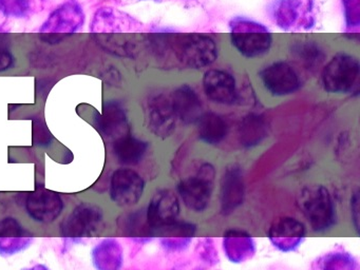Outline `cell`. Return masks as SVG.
I'll list each match as a JSON object with an SVG mask.
<instances>
[{
  "label": "cell",
  "instance_id": "1",
  "mask_svg": "<svg viewBox=\"0 0 360 270\" xmlns=\"http://www.w3.org/2000/svg\"><path fill=\"white\" fill-rule=\"evenodd\" d=\"M151 46L158 59L181 69H202L218 57L216 41L205 34H158L151 37Z\"/></svg>",
  "mask_w": 360,
  "mask_h": 270
},
{
  "label": "cell",
  "instance_id": "2",
  "mask_svg": "<svg viewBox=\"0 0 360 270\" xmlns=\"http://www.w3.org/2000/svg\"><path fill=\"white\" fill-rule=\"evenodd\" d=\"M104 225L105 212L102 207L94 202H79L60 223L64 249L94 238L104 229Z\"/></svg>",
  "mask_w": 360,
  "mask_h": 270
},
{
  "label": "cell",
  "instance_id": "3",
  "mask_svg": "<svg viewBox=\"0 0 360 270\" xmlns=\"http://www.w3.org/2000/svg\"><path fill=\"white\" fill-rule=\"evenodd\" d=\"M299 206L311 230L316 233H326L336 225V204L326 186L316 185L304 188L300 194Z\"/></svg>",
  "mask_w": 360,
  "mask_h": 270
},
{
  "label": "cell",
  "instance_id": "4",
  "mask_svg": "<svg viewBox=\"0 0 360 270\" xmlns=\"http://www.w3.org/2000/svg\"><path fill=\"white\" fill-rule=\"evenodd\" d=\"M217 171L210 162H202L193 175L179 183V198L193 212H204L210 207L214 190Z\"/></svg>",
  "mask_w": 360,
  "mask_h": 270
},
{
  "label": "cell",
  "instance_id": "5",
  "mask_svg": "<svg viewBox=\"0 0 360 270\" xmlns=\"http://www.w3.org/2000/svg\"><path fill=\"white\" fill-rule=\"evenodd\" d=\"M231 44L246 58L266 54L273 44L271 32L262 23L237 17L229 22Z\"/></svg>",
  "mask_w": 360,
  "mask_h": 270
},
{
  "label": "cell",
  "instance_id": "6",
  "mask_svg": "<svg viewBox=\"0 0 360 270\" xmlns=\"http://www.w3.org/2000/svg\"><path fill=\"white\" fill-rule=\"evenodd\" d=\"M267 13L271 20L284 31H309L315 27L314 0H274Z\"/></svg>",
  "mask_w": 360,
  "mask_h": 270
},
{
  "label": "cell",
  "instance_id": "7",
  "mask_svg": "<svg viewBox=\"0 0 360 270\" xmlns=\"http://www.w3.org/2000/svg\"><path fill=\"white\" fill-rule=\"evenodd\" d=\"M359 60L349 54H337L322 70L321 82L328 93L343 94L353 90L359 76Z\"/></svg>",
  "mask_w": 360,
  "mask_h": 270
},
{
  "label": "cell",
  "instance_id": "8",
  "mask_svg": "<svg viewBox=\"0 0 360 270\" xmlns=\"http://www.w3.org/2000/svg\"><path fill=\"white\" fill-rule=\"evenodd\" d=\"M146 183L140 173L128 167L115 169L109 179V198L115 206L131 208L144 195Z\"/></svg>",
  "mask_w": 360,
  "mask_h": 270
},
{
  "label": "cell",
  "instance_id": "9",
  "mask_svg": "<svg viewBox=\"0 0 360 270\" xmlns=\"http://www.w3.org/2000/svg\"><path fill=\"white\" fill-rule=\"evenodd\" d=\"M22 207L29 219L41 225H50L60 219L64 212V198L58 192L37 187L34 191L27 192Z\"/></svg>",
  "mask_w": 360,
  "mask_h": 270
},
{
  "label": "cell",
  "instance_id": "10",
  "mask_svg": "<svg viewBox=\"0 0 360 270\" xmlns=\"http://www.w3.org/2000/svg\"><path fill=\"white\" fill-rule=\"evenodd\" d=\"M85 13L79 2L69 0L58 6L41 25L39 33L48 36L70 35L81 31Z\"/></svg>",
  "mask_w": 360,
  "mask_h": 270
},
{
  "label": "cell",
  "instance_id": "11",
  "mask_svg": "<svg viewBox=\"0 0 360 270\" xmlns=\"http://www.w3.org/2000/svg\"><path fill=\"white\" fill-rule=\"evenodd\" d=\"M145 117L148 130L160 139L172 136L179 120L172 99L164 94L155 95L148 99L145 108Z\"/></svg>",
  "mask_w": 360,
  "mask_h": 270
},
{
  "label": "cell",
  "instance_id": "12",
  "mask_svg": "<svg viewBox=\"0 0 360 270\" xmlns=\"http://www.w3.org/2000/svg\"><path fill=\"white\" fill-rule=\"evenodd\" d=\"M35 236L18 217L0 219V257H10L24 252L34 242Z\"/></svg>",
  "mask_w": 360,
  "mask_h": 270
},
{
  "label": "cell",
  "instance_id": "13",
  "mask_svg": "<svg viewBox=\"0 0 360 270\" xmlns=\"http://www.w3.org/2000/svg\"><path fill=\"white\" fill-rule=\"evenodd\" d=\"M307 228L302 221L292 217L276 219L267 232V238L277 250L283 253L295 252L304 242Z\"/></svg>",
  "mask_w": 360,
  "mask_h": 270
},
{
  "label": "cell",
  "instance_id": "14",
  "mask_svg": "<svg viewBox=\"0 0 360 270\" xmlns=\"http://www.w3.org/2000/svg\"><path fill=\"white\" fill-rule=\"evenodd\" d=\"M145 212L147 221L155 236L160 228L178 219L181 212L180 198L172 190H158L145 209Z\"/></svg>",
  "mask_w": 360,
  "mask_h": 270
},
{
  "label": "cell",
  "instance_id": "15",
  "mask_svg": "<svg viewBox=\"0 0 360 270\" xmlns=\"http://www.w3.org/2000/svg\"><path fill=\"white\" fill-rule=\"evenodd\" d=\"M264 88L273 96H288L299 90L300 78L296 70L285 61H276L261 71Z\"/></svg>",
  "mask_w": 360,
  "mask_h": 270
},
{
  "label": "cell",
  "instance_id": "16",
  "mask_svg": "<svg viewBox=\"0 0 360 270\" xmlns=\"http://www.w3.org/2000/svg\"><path fill=\"white\" fill-rule=\"evenodd\" d=\"M245 184L241 167L231 165L225 169L220 181V207L223 215H231L243 205Z\"/></svg>",
  "mask_w": 360,
  "mask_h": 270
},
{
  "label": "cell",
  "instance_id": "17",
  "mask_svg": "<svg viewBox=\"0 0 360 270\" xmlns=\"http://www.w3.org/2000/svg\"><path fill=\"white\" fill-rule=\"evenodd\" d=\"M203 89L206 96L219 105H233L239 101L235 78L222 70L212 69L205 72Z\"/></svg>",
  "mask_w": 360,
  "mask_h": 270
},
{
  "label": "cell",
  "instance_id": "18",
  "mask_svg": "<svg viewBox=\"0 0 360 270\" xmlns=\"http://www.w3.org/2000/svg\"><path fill=\"white\" fill-rule=\"evenodd\" d=\"M197 232V226L191 221L176 219L169 225L160 228L155 236L159 238L162 248L167 252H183L186 250Z\"/></svg>",
  "mask_w": 360,
  "mask_h": 270
},
{
  "label": "cell",
  "instance_id": "19",
  "mask_svg": "<svg viewBox=\"0 0 360 270\" xmlns=\"http://www.w3.org/2000/svg\"><path fill=\"white\" fill-rule=\"evenodd\" d=\"M222 248L226 259L237 265L250 261L257 252L256 240L241 229L227 230L223 236Z\"/></svg>",
  "mask_w": 360,
  "mask_h": 270
},
{
  "label": "cell",
  "instance_id": "20",
  "mask_svg": "<svg viewBox=\"0 0 360 270\" xmlns=\"http://www.w3.org/2000/svg\"><path fill=\"white\" fill-rule=\"evenodd\" d=\"M96 129L106 139L115 141L130 133L127 114L117 101H109L104 105L102 114L94 117Z\"/></svg>",
  "mask_w": 360,
  "mask_h": 270
},
{
  "label": "cell",
  "instance_id": "21",
  "mask_svg": "<svg viewBox=\"0 0 360 270\" xmlns=\"http://www.w3.org/2000/svg\"><path fill=\"white\" fill-rule=\"evenodd\" d=\"M172 107L176 117L185 124H197L203 114L201 98L188 84H183L174 91L172 96Z\"/></svg>",
  "mask_w": 360,
  "mask_h": 270
},
{
  "label": "cell",
  "instance_id": "22",
  "mask_svg": "<svg viewBox=\"0 0 360 270\" xmlns=\"http://www.w3.org/2000/svg\"><path fill=\"white\" fill-rule=\"evenodd\" d=\"M90 257L96 270H123L124 249L117 238H103L92 247Z\"/></svg>",
  "mask_w": 360,
  "mask_h": 270
},
{
  "label": "cell",
  "instance_id": "23",
  "mask_svg": "<svg viewBox=\"0 0 360 270\" xmlns=\"http://www.w3.org/2000/svg\"><path fill=\"white\" fill-rule=\"evenodd\" d=\"M136 20L117 12L112 8H101L92 19L90 30L92 33H120L131 31V25H136Z\"/></svg>",
  "mask_w": 360,
  "mask_h": 270
},
{
  "label": "cell",
  "instance_id": "24",
  "mask_svg": "<svg viewBox=\"0 0 360 270\" xmlns=\"http://www.w3.org/2000/svg\"><path fill=\"white\" fill-rule=\"evenodd\" d=\"M148 150V143L130 133L112 141V151L117 162L124 166L140 164Z\"/></svg>",
  "mask_w": 360,
  "mask_h": 270
},
{
  "label": "cell",
  "instance_id": "25",
  "mask_svg": "<svg viewBox=\"0 0 360 270\" xmlns=\"http://www.w3.org/2000/svg\"><path fill=\"white\" fill-rule=\"evenodd\" d=\"M117 228L126 238H134L138 242H149L155 236V232L149 226L145 209L125 213L117 219Z\"/></svg>",
  "mask_w": 360,
  "mask_h": 270
},
{
  "label": "cell",
  "instance_id": "26",
  "mask_svg": "<svg viewBox=\"0 0 360 270\" xmlns=\"http://www.w3.org/2000/svg\"><path fill=\"white\" fill-rule=\"evenodd\" d=\"M198 124V136L206 145L222 143L229 132L226 120L214 112H206L201 115Z\"/></svg>",
  "mask_w": 360,
  "mask_h": 270
},
{
  "label": "cell",
  "instance_id": "27",
  "mask_svg": "<svg viewBox=\"0 0 360 270\" xmlns=\"http://www.w3.org/2000/svg\"><path fill=\"white\" fill-rule=\"evenodd\" d=\"M267 136V124L262 116L248 114L239 127L240 143L246 148L260 145Z\"/></svg>",
  "mask_w": 360,
  "mask_h": 270
},
{
  "label": "cell",
  "instance_id": "28",
  "mask_svg": "<svg viewBox=\"0 0 360 270\" xmlns=\"http://www.w3.org/2000/svg\"><path fill=\"white\" fill-rule=\"evenodd\" d=\"M292 54L307 69H315L324 59V53L320 46L309 40L295 42L292 46Z\"/></svg>",
  "mask_w": 360,
  "mask_h": 270
},
{
  "label": "cell",
  "instance_id": "29",
  "mask_svg": "<svg viewBox=\"0 0 360 270\" xmlns=\"http://www.w3.org/2000/svg\"><path fill=\"white\" fill-rule=\"evenodd\" d=\"M39 0H0V15L5 18L26 19L37 12Z\"/></svg>",
  "mask_w": 360,
  "mask_h": 270
},
{
  "label": "cell",
  "instance_id": "30",
  "mask_svg": "<svg viewBox=\"0 0 360 270\" xmlns=\"http://www.w3.org/2000/svg\"><path fill=\"white\" fill-rule=\"evenodd\" d=\"M320 270H358V262L351 253L335 251L322 257Z\"/></svg>",
  "mask_w": 360,
  "mask_h": 270
},
{
  "label": "cell",
  "instance_id": "31",
  "mask_svg": "<svg viewBox=\"0 0 360 270\" xmlns=\"http://www.w3.org/2000/svg\"><path fill=\"white\" fill-rule=\"evenodd\" d=\"M198 252H199L200 259L206 265L214 266L220 262L218 250H217L216 246H214V238H201L199 244H198Z\"/></svg>",
  "mask_w": 360,
  "mask_h": 270
},
{
  "label": "cell",
  "instance_id": "32",
  "mask_svg": "<svg viewBox=\"0 0 360 270\" xmlns=\"http://www.w3.org/2000/svg\"><path fill=\"white\" fill-rule=\"evenodd\" d=\"M347 25L351 29L359 27L360 0H343Z\"/></svg>",
  "mask_w": 360,
  "mask_h": 270
},
{
  "label": "cell",
  "instance_id": "33",
  "mask_svg": "<svg viewBox=\"0 0 360 270\" xmlns=\"http://www.w3.org/2000/svg\"><path fill=\"white\" fill-rule=\"evenodd\" d=\"M14 65V57L7 48L0 46V72L7 71Z\"/></svg>",
  "mask_w": 360,
  "mask_h": 270
},
{
  "label": "cell",
  "instance_id": "34",
  "mask_svg": "<svg viewBox=\"0 0 360 270\" xmlns=\"http://www.w3.org/2000/svg\"><path fill=\"white\" fill-rule=\"evenodd\" d=\"M351 214L354 227L359 232V192H355L351 198Z\"/></svg>",
  "mask_w": 360,
  "mask_h": 270
},
{
  "label": "cell",
  "instance_id": "35",
  "mask_svg": "<svg viewBox=\"0 0 360 270\" xmlns=\"http://www.w3.org/2000/svg\"><path fill=\"white\" fill-rule=\"evenodd\" d=\"M22 270H51L45 264H35V265L30 266V267L22 268Z\"/></svg>",
  "mask_w": 360,
  "mask_h": 270
},
{
  "label": "cell",
  "instance_id": "36",
  "mask_svg": "<svg viewBox=\"0 0 360 270\" xmlns=\"http://www.w3.org/2000/svg\"><path fill=\"white\" fill-rule=\"evenodd\" d=\"M155 1H158V0H155Z\"/></svg>",
  "mask_w": 360,
  "mask_h": 270
}]
</instances>
